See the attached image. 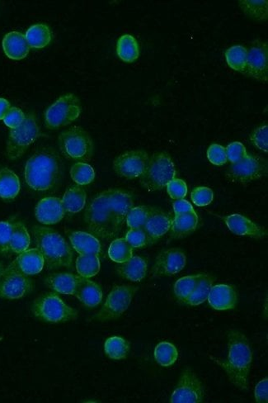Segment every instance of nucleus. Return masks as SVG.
Returning <instances> with one entry per match:
<instances>
[{
	"mask_svg": "<svg viewBox=\"0 0 268 403\" xmlns=\"http://www.w3.org/2000/svg\"><path fill=\"white\" fill-rule=\"evenodd\" d=\"M174 214L175 215L184 214L188 213H193L195 212L193 207L191 206L189 201L185 199H178L173 203Z\"/></svg>",
	"mask_w": 268,
	"mask_h": 403,
	"instance_id": "52",
	"label": "nucleus"
},
{
	"mask_svg": "<svg viewBox=\"0 0 268 403\" xmlns=\"http://www.w3.org/2000/svg\"><path fill=\"white\" fill-rule=\"evenodd\" d=\"M31 244V237L26 226L15 217L12 221L10 249L12 253L19 254L27 250Z\"/></svg>",
	"mask_w": 268,
	"mask_h": 403,
	"instance_id": "31",
	"label": "nucleus"
},
{
	"mask_svg": "<svg viewBox=\"0 0 268 403\" xmlns=\"http://www.w3.org/2000/svg\"><path fill=\"white\" fill-rule=\"evenodd\" d=\"M125 239L133 249L143 248L148 245L147 236L142 228L130 229L126 232Z\"/></svg>",
	"mask_w": 268,
	"mask_h": 403,
	"instance_id": "46",
	"label": "nucleus"
},
{
	"mask_svg": "<svg viewBox=\"0 0 268 403\" xmlns=\"http://www.w3.org/2000/svg\"><path fill=\"white\" fill-rule=\"evenodd\" d=\"M117 53L122 62L133 63L140 57V46L137 40L130 34L122 36L117 41Z\"/></svg>",
	"mask_w": 268,
	"mask_h": 403,
	"instance_id": "32",
	"label": "nucleus"
},
{
	"mask_svg": "<svg viewBox=\"0 0 268 403\" xmlns=\"http://www.w3.org/2000/svg\"><path fill=\"white\" fill-rule=\"evenodd\" d=\"M153 207H154L138 206L131 209L126 218L127 227L131 229L142 228L151 214Z\"/></svg>",
	"mask_w": 268,
	"mask_h": 403,
	"instance_id": "42",
	"label": "nucleus"
},
{
	"mask_svg": "<svg viewBox=\"0 0 268 403\" xmlns=\"http://www.w3.org/2000/svg\"><path fill=\"white\" fill-rule=\"evenodd\" d=\"M15 217L0 222V256H11L10 241L12 235V221Z\"/></svg>",
	"mask_w": 268,
	"mask_h": 403,
	"instance_id": "43",
	"label": "nucleus"
},
{
	"mask_svg": "<svg viewBox=\"0 0 268 403\" xmlns=\"http://www.w3.org/2000/svg\"><path fill=\"white\" fill-rule=\"evenodd\" d=\"M34 113H28L22 125L11 129L7 142V156L11 160L22 157L30 146L40 137L41 131Z\"/></svg>",
	"mask_w": 268,
	"mask_h": 403,
	"instance_id": "8",
	"label": "nucleus"
},
{
	"mask_svg": "<svg viewBox=\"0 0 268 403\" xmlns=\"http://www.w3.org/2000/svg\"><path fill=\"white\" fill-rule=\"evenodd\" d=\"M229 231L233 234L249 236L254 239H262L267 236L265 228L258 226L248 218L240 214H232L223 218Z\"/></svg>",
	"mask_w": 268,
	"mask_h": 403,
	"instance_id": "20",
	"label": "nucleus"
},
{
	"mask_svg": "<svg viewBox=\"0 0 268 403\" xmlns=\"http://www.w3.org/2000/svg\"><path fill=\"white\" fill-rule=\"evenodd\" d=\"M147 267L146 259L133 256L128 261L117 266V272L123 279L133 282H140L146 277Z\"/></svg>",
	"mask_w": 268,
	"mask_h": 403,
	"instance_id": "27",
	"label": "nucleus"
},
{
	"mask_svg": "<svg viewBox=\"0 0 268 403\" xmlns=\"http://www.w3.org/2000/svg\"><path fill=\"white\" fill-rule=\"evenodd\" d=\"M66 211L62 199L55 197L42 198L35 209V217L44 225L57 224L65 218Z\"/></svg>",
	"mask_w": 268,
	"mask_h": 403,
	"instance_id": "19",
	"label": "nucleus"
},
{
	"mask_svg": "<svg viewBox=\"0 0 268 403\" xmlns=\"http://www.w3.org/2000/svg\"><path fill=\"white\" fill-rule=\"evenodd\" d=\"M45 266L44 258L37 248L28 249L19 254L6 271H15L27 277L39 274Z\"/></svg>",
	"mask_w": 268,
	"mask_h": 403,
	"instance_id": "17",
	"label": "nucleus"
},
{
	"mask_svg": "<svg viewBox=\"0 0 268 403\" xmlns=\"http://www.w3.org/2000/svg\"><path fill=\"white\" fill-rule=\"evenodd\" d=\"M228 358L227 360L212 358L223 368L231 383L241 390L248 389V379L253 362V351L248 338L237 330H229Z\"/></svg>",
	"mask_w": 268,
	"mask_h": 403,
	"instance_id": "3",
	"label": "nucleus"
},
{
	"mask_svg": "<svg viewBox=\"0 0 268 403\" xmlns=\"http://www.w3.org/2000/svg\"><path fill=\"white\" fill-rule=\"evenodd\" d=\"M244 75L262 83L268 82V45L261 39L251 42Z\"/></svg>",
	"mask_w": 268,
	"mask_h": 403,
	"instance_id": "13",
	"label": "nucleus"
},
{
	"mask_svg": "<svg viewBox=\"0 0 268 403\" xmlns=\"http://www.w3.org/2000/svg\"><path fill=\"white\" fill-rule=\"evenodd\" d=\"M208 303L216 310H232L238 303V294L236 288L228 284H218L212 286Z\"/></svg>",
	"mask_w": 268,
	"mask_h": 403,
	"instance_id": "21",
	"label": "nucleus"
},
{
	"mask_svg": "<svg viewBox=\"0 0 268 403\" xmlns=\"http://www.w3.org/2000/svg\"><path fill=\"white\" fill-rule=\"evenodd\" d=\"M25 37L30 48L42 49L50 44L52 34L48 25L37 24L28 29Z\"/></svg>",
	"mask_w": 268,
	"mask_h": 403,
	"instance_id": "30",
	"label": "nucleus"
},
{
	"mask_svg": "<svg viewBox=\"0 0 268 403\" xmlns=\"http://www.w3.org/2000/svg\"><path fill=\"white\" fill-rule=\"evenodd\" d=\"M172 222L171 216L158 207H153L151 214L142 227L147 236L148 245L158 243L170 230Z\"/></svg>",
	"mask_w": 268,
	"mask_h": 403,
	"instance_id": "18",
	"label": "nucleus"
},
{
	"mask_svg": "<svg viewBox=\"0 0 268 403\" xmlns=\"http://www.w3.org/2000/svg\"><path fill=\"white\" fill-rule=\"evenodd\" d=\"M87 194L82 187L72 185L64 194L62 202L66 214L73 215L79 213L86 205Z\"/></svg>",
	"mask_w": 268,
	"mask_h": 403,
	"instance_id": "28",
	"label": "nucleus"
},
{
	"mask_svg": "<svg viewBox=\"0 0 268 403\" xmlns=\"http://www.w3.org/2000/svg\"><path fill=\"white\" fill-rule=\"evenodd\" d=\"M213 283L214 279L211 275L202 274L197 287L191 292L189 298L186 300L184 304L195 307L205 302L208 299V296H209L211 288L213 286Z\"/></svg>",
	"mask_w": 268,
	"mask_h": 403,
	"instance_id": "34",
	"label": "nucleus"
},
{
	"mask_svg": "<svg viewBox=\"0 0 268 403\" xmlns=\"http://www.w3.org/2000/svg\"><path fill=\"white\" fill-rule=\"evenodd\" d=\"M70 176L78 185H88L95 180V171L90 165L77 162L71 167Z\"/></svg>",
	"mask_w": 268,
	"mask_h": 403,
	"instance_id": "41",
	"label": "nucleus"
},
{
	"mask_svg": "<svg viewBox=\"0 0 268 403\" xmlns=\"http://www.w3.org/2000/svg\"><path fill=\"white\" fill-rule=\"evenodd\" d=\"M155 359L162 367L173 366L178 359L177 347L167 341L159 343L155 349Z\"/></svg>",
	"mask_w": 268,
	"mask_h": 403,
	"instance_id": "37",
	"label": "nucleus"
},
{
	"mask_svg": "<svg viewBox=\"0 0 268 403\" xmlns=\"http://www.w3.org/2000/svg\"><path fill=\"white\" fill-rule=\"evenodd\" d=\"M225 151H227V160L231 164L238 162L248 155L245 147L239 142L229 144L228 147L225 148Z\"/></svg>",
	"mask_w": 268,
	"mask_h": 403,
	"instance_id": "50",
	"label": "nucleus"
},
{
	"mask_svg": "<svg viewBox=\"0 0 268 403\" xmlns=\"http://www.w3.org/2000/svg\"><path fill=\"white\" fill-rule=\"evenodd\" d=\"M130 350V342L119 337H110L104 344L105 354L111 359H125L128 356Z\"/></svg>",
	"mask_w": 268,
	"mask_h": 403,
	"instance_id": "36",
	"label": "nucleus"
},
{
	"mask_svg": "<svg viewBox=\"0 0 268 403\" xmlns=\"http://www.w3.org/2000/svg\"><path fill=\"white\" fill-rule=\"evenodd\" d=\"M228 66L232 70L244 73L247 64L248 50L244 46H233L227 50L224 54Z\"/></svg>",
	"mask_w": 268,
	"mask_h": 403,
	"instance_id": "40",
	"label": "nucleus"
},
{
	"mask_svg": "<svg viewBox=\"0 0 268 403\" xmlns=\"http://www.w3.org/2000/svg\"><path fill=\"white\" fill-rule=\"evenodd\" d=\"M177 169L167 152H157L149 159L140 183L150 192L162 190L170 181L175 179Z\"/></svg>",
	"mask_w": 268,
	"mask_h": 403,
	"instance_id": "6",
	"label": "nucleus"
},
{
	"mask_svg": "<svg viewBox=\"0 0 268 403\" xmlns=\"http://www.w3.org/2000/svg\"><path fill=\"white\" fill-rule=\"evenodd\" d=\"M267 171V164L265 159L248 154L238 162L229 165L225 176L233 183L248 185L261 179Z\"/></svg>",
	"mask_w": 268,
	"mask_h": 403,
	"instance_id": "11",
	"label": "nucleus"
},
{
	"mask_svg": "<svg viewBox=\"0 0 268 403\" xmlns=\"http://www.w3.org/2000/svg\"><path fill=\"white\" fill-rule=\"evenodd\" d=\"M67 235L72 247L79 254H95L99 256L100 254V241L91 233L68 231Z\"/></svg>",
	"mask_w": 268,
	"mask_h": 403,
	"instance_id": "25",
	"label": "nucleus"
},
{
	"mask_svg": "<svg viewBox=\"0 0 268 403\" xmlns=\"http://www.w3.org/2000/svg\"><path fill=\"white\" fill-rule=\"evenodd\" d=\"M138 287L124 284L113 288L108 296L103 308L96 314L93 319L99 321L116 320L128 309Z\"/></svg>",
	"mask_w": 268,
	"mask_h": 403,
	"instance_id": "10",
	"label": "nucleus"
},
{
	"mask_svg": "<svg viewBox=\"0 0 268 403\" xmlns=\"http://www.w3.org/2000/svg\"><path fill=\"white\" fill-rule=\"evenodd\" d=\"M207 158L211 164L215 165H224L227 163V151L225 148L219 144H211L207 150Z\"/></svg>",
	"mask_w": 268,
	"mask_h": 403,
	"instance_id": "47",
	"label": "nucleus"
},
{
	"mask_svg": "<svg viewBox=\"0 0 268 403\" xmlns=\"http://www.w3.org/2000/svg\"><path fill=\"white\" fill-rule=\"evenodd\" d=\"M150 159L147 152L144 150H134L118 156L113 161L114 171L117 175L134 180L143 175Z\"/></svg>",
	"mask_w": 268,
	"mask_h": 403,
	"instance_id": "14",
	"label": "nucleus"
},
{
	"mask_svg": "<svg viewBox=\"0 0 268 403\" xmlns=\"http://www.w3.org/2000/svg\"><path fill=\"white\" fill-rule=\"evenodd\" d=\"M76 270L81 277L90 279L99 274L100 260L95 254H80L76 260Z\"/></svg>",
	"mask_w": 268,
	"mask_h": 403,
	"instance_id": "35",
	"label": "nucleus"
},
{
	"mask_svg": "<svg viewBox=\"0 0 268 403\" xmlns=\"http://www.w3.org/2000/svg\"><path fill=\"white\" fill-rule=\"evenodd\" d=\"M35 288L33 280L15 271H4L0 279V299L15 300L31 294Z\"/></svg>",
	"mask_w": 268,
	"mask_h": 403,
	"instance_id": "15",
	"label": "nucleus"
},
{
	"mask_svg": "<svg viewBox=\"0 0 268 403\" xmlns=\"http://www.w3.org/2000/svg\"><path fill=\"white\" fill-rule=\"evenodd\" d=\"M79 275L70 273L50 274L44 279L46 286L59 294L74 295Z\"/></svg>",
	"mask_w": 268,
	"mask_h": 403,
	"instance_id": "24",
	"label": "nucleus"
},
{
	"mask_svg": "<svg viewBox=\"0 0 268 403\" xmlns=\"http://www.w3.org/2000/svg\"><path fill=\"white\" fill-rule=\"evenodd\" d=\"M2 45L4 53L11 60H23L29 53L28 41L22 32H8L4 36Z\"/></svg>",
	"mask_w": 268,
	"mask_h": 403,
	"instance_id": "23",
	"label": "nucleus"
},
{
	"mask_svg": "<svg viewBox=\"0 0 268 403\" xmlns=\"http://www.w3.org/2000/svg\"><path fill=\"white\" fill-rule=\"evenodd\" d=\"M134 202V194L122 189H108L96 195L84 212L88 231L101 240L115 238L121 232Z\"/></svg>",
	"mask_w": 268,
	"mask_h": 403,
	"instance_id": "1",
	"label": "nucleus"
},
{
	"mask_svg": "<svg viewBox=\"0 0 268 403\" xmlns=\"http://www.w3.org/2000/svg\"><path fill=\"white\" fill-rule=\"evenodd\" d=\"M64 165L52 147H42L27 161L24 169L27 185L37 192H50L61 183Z\"/></svg>",
	"mask_w": 268,
	"mask_h": 403,
	"instance_id": "2",
	"label": "nucleus"
},
{
	"mask_svg": "<svg viewBox=\"0 0 268 403\" xmlns=\"http://www.w3.org/2000/svg\"><path fill=\"white\" fill-rule=\"evenodd\" d=\"M81 104L79 97L74 93L62 95L46 109L45 124L49 130H57L70 125L79 117Z\"/></svg>",
	"mask_w": 268,
	"mask_h": 403,
	"instance_id": "9",
	"label": "nucleus"
},
{
	"mask_svg": "<svg viewBox=\"0 0 268 403\" xmlns=\"http://www.w3.org/2000/svg\"><path fill=\"white\" fill-rule=\"evenodd\" d=\"M74 296L88 308H95L103 300V290L99 284L92 280L79 277Z\"/></svg>",
	"mask_w": 268,
	"mask_h": 403,
	"instance_id": "22",
	"label": "nucleus"
},
{
	"mask_svg": "<svg viewBox=\"0 0 268 403\" xmlns=\"http://www.w3.org/2000/svg\"><path fill=\"white\" fill-rule=\"evenodd\" d=\"M166 188H167V192L170 198L174 199V200L184 198L186 196V194H188V186H186L185 181L181 179H176V178L170 181Z\"/></svg>",
	"mask_w": 268,
	"mask_h": 403,
	"instance_id": "48",
	"label": "nucleus"
},
{
	"mask_svg": "<svg viewBox=\"0 0 268 403\" xmlns=\"http://www.w3.org/2000/svg\"><path fill=\"white\" fill-rule=\"evenodd\" d=\"M11 108L10 102L3 97H0V120H3L8 110Z\"/></svg>",
	"mask_w": 268,
	"mask_h": 403,
	"instance_id": "53",
	"label": "nucleus"
},
{
	"mask_svg": "<svg viewBox=\"0 0 268 403\" xmlns=\"http://www.w3.org/2000/svg\"><path fill=\"white\" fill-rule=\"evenodd\" d=\"M108 256L113 261L122 264L133 257V248L125 238H118L111 243Z\"/></svg>",
	"mask_w": 268,
	"mask_h": 403,
	"instance_id": "39",
	"label": "nucleus"
},
{
	"mask_svg": "<svg viewBox=\"0 0 268 403\" xmlns=\"http://www.w3.org/2000/svg\"><path fill=\"white\" fill-rule=\"evenodd\" d=\"M202 274L190 275V277H182L178 280L174 284V294L178 302L185 303L186 300L189 298L191 292L197 287Z\"/></svg>",
	"mask_w": 268,
	"mask_h": 403,
	"instance_id": "38",
	"label": "nucleus"
},
{
	"mask_svg": "<svg viewBox=\"0 0 268 403\" xmlns=\"http://www.w3.org/2000/svg\"><path fill=\"white\" fill-rule=\"evenodd\" d=\"M191 198L194 205L198 207H205L213 201V191L207 187H197L191 191Z\"/></svg>",
	"mask_w": 268,
	"mask_h": 403,
	"instance_id": "45",
	"label": "nucleus"
},
{
	"mask_svg": "<svg viewBox=\"0 0 268 403\" xmlns=\"http://www.w3.org/2000/svg\"><path fill=\"white\" fill-rule=\"evenodd\" d=\"M205 397V389L195 372L186 367L182 371L177 387L174 389L170 402L201 403Z\"/></svg>",
	"mask_w": 268,
	"mask_h": 403,
	"instance_id": "12",
	"label": "nucleus"
},
{
	"mask_svg": "<svg viewBox=\"0 0 268 403\" xmlns=\"http://www.w3.org/2000/svg\"><path fill=\"white\" fill-rule=\"evenodd\" d=\"M268 380L267 377L263 379L257 384L255 388V400L259 403H267L268 402Z\"/></svg>",
	"mask_w": 268,
	"mask_h": 403,
	"instance_id": "51",
	"label": "nucleus"
},
{
	"mask_svg": "<svg viewBox=\"0 0 268 403\" xmlns=\"http://www.w3.org/2000/svg\"><path fill=\"white\" fill-rule=\"evenodd\" d=\"M239 6L248 18L265 22L268 19L267 0H240Z\"/></svg>",
	"mask_w": 268,
	"mask_h": 403,
	"instance_id": "33",
	"label": "nucleus"
},
{
	"mask_svg": "<svg viewBox=\"0 0 268 403\" xmlns=\"http://www.w3.org/2000/svg\"><path fill=\"white\" fill-rule=\"evenodd\" d=\"M199 218L195 212L175 215L170 227V237L173 239L184 238L197 230Z\"/></svg>",
	"mask_w": 268,
	"mask_h": 403,
	"instance_id": "26",
	"label": "nucleus"
},
{
	"mask_svg": "<svg viewBox=\"0 0 268 403\" xmlns=\"http://www.w3.org/2000/svg\"><path fill=\"white\" fill-rule=\"evenodd\" d=\"M32 235L37 248L44 258L46 268L55 270L70 269L73 264L74 253L69 243L54 229L33 226Z\"/></svg>",
	"mask_w": 268,
	"mask_h": 403,
	"instance_id": "4",
	"label": "nucleus"
},
{
	"mask_svg": "<svg viewBox=\"0 0 268 403\" xmlns=\"http://www.w3.org/2000/svg\"><path fill=\"white\" fill-rule=\"evenodd\" d=\"M25 118H26V114L22 110L17 107H11L3 121L10 129H15L22 125Z\"/></svg>",
	"mask_w": 268,
	"mask_h": 403,
	"instance_id": "49",
	"label": "nucleus"
},
{
	"mask_svg": "<svg viewBox=\"0 0 268 403\" xmlns=\"http://www.w3.org/2000/svg\"><path fill=\"white\" fill-rule=\"evenodd\" d=\"M6 267L4 266L2 263H0V279L3 277L4 271H6Z\"/></svg>",
	"mask_w": 268,
	"mask_h": 403,
	"instance_id": "54",
	"label": "nucleus"
},
{
	"mask_svg": "<svg viewBox=\"0 0 268 403\" xmlns=\"http://www.w3.org/2000/svg\"><path fill=\"white\" fill-rule=\"evenodd\" d=\"M186 256L180 248H170L161 252L151 269L153 278L172 277L185 268Z\"/></svg>",
	"mask_w": 268,
	"mask_h": 403,
	"instance_id": "16",
	"label": "nucleus"
},
{
	"mask_svg": "<svg viewBox=\"0 0 268 403\" xmlns=\"http://www.w3.org/2000/svg\"><path fill=\"white\" fill-rule=\"evenodd\" d=\"M31 312L37 320L54 324L75 321L79 317L77 310L68 306L57 294L52 292L37 297L33 301Z\"/></svg>",
	"mask_w": 268,
	"mask_h": 403,
	"instance_id": "5",
	"label": "nucleus"
},
{
	"mask_svg": "<svg viewBox=\"0 0 268 403\" xmlns=\"http://www.w3.org/2000/svg\"><path fill=\"white\" fill-rule=\"evenodd\" d=\"M21 185L18 176L8 168L0 169V198L11 201L18 196Z\"/></svg>",
	"mask_w": 268,
	"mask_h": 403,
	"instance_id": "29",
	"label": "nucleus"
},
{
	"mask_svg": "<svg viewBox=\"0 0 268 403\" xmlns=\"http://www.w3.org/2000/svg\"><path fill=\"white\" fill-rule=\"evenodd\" d=\"M58 146L66 159L77 162L90 160L95 151L91 135L77 126H71L59 135Z\"/></svg>",
	"mask_w": 268,
	"mask_h": 403,
	"instance_id": "7",
	"label": "nucleus"
},
{
	"mask_svg": "<svg viewBox=\"0 0 268 403\" xmlns=\"http://www.w3.org/2000/svg\"><path fill=\"white\" fill-rule=\"evenodd\" d=\"M250 142L258 149L268 152V126L262 124L255 129L249 135Z\"/></svg>",
	"mask_w": 268,
	"mask_h": 403,
	"instance_id": "44",
	"label": "nucleus"
}]
</instances>
